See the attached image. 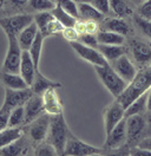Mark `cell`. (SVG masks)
I'll return each mask as SVG.
<instances>
[{
	"label": "cell",
	"instance_id": "obj_3",
	"mask_svg": "<svg viewBox=\"0 0 151 156\" xmlns=\"http://www.w3.org/2000/svg\"><path fill=\"white\" fill-rule=\"evenodd\" d=\"M93 68L97 76L99 78V80L102 82V84L104 87L107 89V91L112 95L113 97H119L124 92V90L126 89L129 83H126L116 72V70L112 68V65L110 63H107L104 66L97 65V66H93Z\"/></svg>",
	"mask_w": 151,
	"mask_h": 156
},
{
	"label": "cell",
	"instance_id": "obj_4",
	"mask_svg": "<svg viewBox=\"0 0 151 156\" xmlns=\"http://www.w3.org/2000/svg\"><path fill=\"white\" fill-rule=\"evenodd\" d=\"M9 48L2 63V72L20 73V64L23 58V49L20 48L17 37H7Z\"/></svg>",
	"mask_w": 151,
	"mask_h": 156
},
{
	"label": "cell",
	"instance_id": "obj_21",
	"mask_svg": "<svg viewBox=\"0 0 151 156\" xmlns=\"http://www.w3.org/2000/svg\"><path fill=\"white\" fill-rule=\"evenodd\" d=\"M25 130L20 127H7L0 133V147H6L23 138Z\"/></svg>",
	"mask_w": 151,
	"mask_h": 156
},
{
	"label": "cell",
	"instance_id": "obj_45",
	"mask_svg": "<svg viewBox=\"0 0 151 156\" xmlns=\"http://www.w3.org/2000/svg\"><path fill=\"white\" fill-rule=\"evenodd\" d=\"M138 147H141V148H145V149H149V150H151V138H145V140H143L141 143L138 144Z\"/></svg>",
	"mask_w": 151,
	"mask_h": 156
},
{
	"label": "cell",
	"instance_id": "obj_22",
	"mask_svg": "<svg viewBox=\"0 0 151 156\" xmlns=\"http://www.w3.org/2000/svg\"><path fill=\"white\" fill-rule=\"evenodd\" d=\"M78 11L79 17L84 20H93V21H100L104 19V14L98 11L91 2H80L78 4Z\"/></svg>",
	"mask_w": 151,
	"mask_h": 156
},
{
	"label": "cell",
	"instance_id": "obj_39",
	"mask_svg": "<svg viewBox=\"0 0 151 156\" xmlns=\"http://www.w3.org/2000/svg\"><path fill=\"white\" fill-rule=\"evenodd\" d=\"M94 7L98 11H100L103 14L109 13L111 10V6H110V0H91L90 1Z\"/></svg>",
	"mask_w": 151,
	"mask_h": 156
},
{
	"label": "cell",
	"instance_id": "obj_19",
	"mask_svg": "<svg viewBox=\"0 0 151 156\" xmlns=\"http://www.w3.org/2000/svg\"><path fill=\"white\" fill-rule=\"evenodd\" d=\"M38 32H39V27H38L37 24L33 21L32 24H30L27 27H25L19 33L17 39H18L19 45L23 49V51H28L31 49L34 39L37 37Z\"/></svg>",
	"mask_w": 151,
	"mask_h": 156
},
{
	"label": "cell",
	"instance_id": "obj_12",
	"mask_svg": "<svg viewBox=\"0 0 151 156\" xmlns=\"http://www.w3.org/2000/svg\"><path fill=\"white\" fill-rule=\"evenodd\" d=\"M25 126L32 123L34 119L40 117L43 114H45V105L43 95L33 94V96L25 103Z\"/></svg>",
	"mask_w": 151,
	"mask_h": 156
},
{
	"label": "cell",
	"instance_id": "obj_5",
	"mask_svg": "<svg viewBox=\"0 0 151 156\" xmlns=\"http://www.w3.org/2000/svg\"><path fill=\"white\" fill-rule=\"evenodd\" d=\"M34 21V17L30 14H16L1 18V29L6 37H18L19 33Z\"/></svg>",
	"mask_w": 151,
	"mask_h": 156
},
{
	"label": "cell",
	"instance_id": "obj_20",
	"mask_svg": "<svg viewBox=\"0 0 151 156\" xmlns=\"http://www.w3.org/2000/svg\"><path fill=\"white\" fill-rule=\"evenodd\" d=\"M2 85L12 90H23V89L31 88L20 73H11V72H2L1 75Z\"/></svg>",
	"mask_w": 151,
	"mask_h": 156
},
{
	"label": "cell",
	"instance_id": "obj_7",
	"mask_svg": "<svg viewBox=\"0 0 151 156\" xmlns=\"http://www.w3.org/2000/svg\"><path fill=\"white\" fill-rule=\"evenodd\" d=\"M71 48L73 49L76 53L82 59H84L85 62L90 63L91 65L93 66H104L106 65L109 62L105 59L103 55L99 52V50L97 48H91V46H87L83 43H80L79 40H76V41H71L70 43Z\"/></svg>",
	"mask_w": 151,
	"mask_h": 156
},
{
	"label": "cell",
	"instance_id": "obj_6",
	"mask_svg": "<svg viewBox=\"0 0 151 156\" xmlns=\"http://www.w3.org/2000/svg\"><path fill=\"white\" fill-rule=\"evenodd\" d=\"M100 154H103V150L100 148L85 143L78 137H76L73 134H71L68 137L64 153V155L67 156H93Z\"/></svg>",
	"mask_w": 151,
	"mask_h": 156
},
{
	"label": "cell",
	"instance_id": "obj_35",
	"mask_svg": "<svg viewBox=\"0 0 151 156\" xmlns=\"http://www.w3.org/2000/svg\"><path fill=\"white\" fill-rule=\"evenodd\" d=\"M57 5L63 7L66 12L72 14L73 17H79V11H78V4L73 0H57Z\"/></svg>",
	"mask_w": 151,
	"mask_h": 156
},
{
	"label": "cell",
	"instance_id": "obj_44",
	"mask_svg": "<svg viewBox=\"0 0 151 156\" xmlns=\"http://www.w3.org/2000/svg\"><path fill=\"white\" fill-rule=\"evenodd\" d=\"M73 27L77 30V32L79 33V36L83 34V33H86V21H78L77 20V23H76V25Z\"/></svg>",
	"mask_w": 151,
	"mask_h": 156
},
{
	"label": "cell",
	"instance_id": "obj_26",
	"mask_svg": "<svg viewBox=\"0 0 151 156\" xmlns=\"http://www.w3.org/2000/svg\"><path fill=\"white\" fill-rule=\"evenodd\" d=\"M105 30L119 33L122 36H126L130 32V26L122 18H111L105 21Z\"/></svg>",
	"mask_w": 151,
	"mask_h": 156
},
{
	"label": "cell",
	"instance_id": "obj_27",
	"mask_svg": "<svg viewBox=\"0 0 151 156\" xmlns=\"http://www.w3.org/2000/svg\"><path fill=\"white\" fill-rule=\"evenodd\" d=\"M52 13L64 27H73L77 23V18L73 17L72 14H70L68 12H66L63 7H60L59 5H57L56 7L52 10Z\"/></svg>",
	"mask_w": 151,
	"mask_h": 156
},
{
	"label": "cell",
	"instance_id": "obj_49",
	"mask_svg": "<svg viewBox=\"0 0 151 156\" xmlns=\"http://www.w3.org/2000/svg\"><path fill=\"white\" fill-rule=\"evenodd\" d=\"M146 121H148V123L151 126V111H149V115H148V119Z\"/></svg>",
	"mask_w": 151,
	"mask_h": 156
},
{
	"label": "cell",
	"instance_id": "obj_33",
	"mask_svg": "<svg viewBox=\"0 0 151 156\" xmlns=\"http://www.w3.org/2000/svg\"><path fill=\"white\" fill-rule=\"evenodd\" d=\"M110 6L113 13L118 17H126L132 14V10L124 0H110Z\"/></svg>",
	"mask_w": 151,
	"mask_h": 156
},
{
	"label": "cell",
	"instance_id": "obj_40",
	"mask_svg": "<svg viewBox=\"0 0 151 156\" xmlns=\"http://www.w3.org/2000/svg\"><path fill=\"white\" fill-rule=\"evenodd\" d=\"M61 34L70 43L71 41H76V40H79V33L77 32V30L75 27H65V29L63 30Z\"/></svg>",
	"mask_w": 151,
	"mask_h": 156
},
{
	"label": "cell",
	"instance_id": "obj_2",
	"mask_svg": "<svg viewBox=\"0 0 151 156\" xmlns=\"http://www.w3.org/2000/svg\"><path fill=\"white\" fill-rule=\"evenodd\" d=\"M71 134L72 133L70 131V129L66 124L64 114L56 115V116H52L48 134L45 141H47L48 143H51L56 148L58 155H64L66 143Z\"/></svg>",
	"mask_w": 151,
	"mask_h": 156
},
{
	"label": "cell",
	"instance_id": "obj_15",
	"mask_svg": "<svg viewBox=\"0 0 151 156\" xmlns=\"http://www.w3.org/2000/svg\"><path fill=\"white\" fill-rule=\"evenodd\" d=\"M45 111L51 116L63 114V104L57 94V89H50L43 94Z\"/></svg>",
	"mask_w": 151,
	"mask_h": 156
},
{
	"label": "cell",
	"instance_id": "obj_43",
	"mask_svg": "<svg viewBox=\"0 0 151 156\" xmlns=\"http://www.w3.org/2000/svg\"><path fill=\"white\" fill-rule=\"evenodd\" d=\"M86 21V33H92V34H97L98 31V24L97 21L93 20H85Z\"/></svg>",
	"mask_w": 151,
	"mask_h": 156
},
{
	"label": "cell",
	"instance_id": "obj_31",
	"mask_svg": "<svg viewBox=\"0 0 151 156\" xmlns=\"http://www.w3.org/2000/svg\"><path fill=\"white\" fill-rule=\"evenodd\" d=\"M54 16L52 13V11H45V12H37V14L34 16V23L38 25L39 31L44 32L45 29L48 26V24L54 20Z\"/></svg>",
	"mask_w": 151,
	"mask_h": 156
},
{
	"label": "cell",
	"instance_id": "obj_42",
	"mask_svg": "<svg viewBox=\"0 0 151 156\" xmlns=\"http://www.w3.org/2000/svg\"><path fill=\"white\" fill-rule=\"evenodd\" d=\"M130 155L132 156H151V150L145 149V148H141V147H136L132 148L130 151Z\"/></svg>",
	"mask_w": 151,
	"mask_h": 156
},
{
	"label": "cell",
	"instance_id": "obj_32",
	"mask_svg": "<svg viewBox=\"0 0 151 156\" xmlns=\"http://www.w3.org/2000/svg\"><path fill=\"white\" fill-rule=\"evenodd\" d=\"M28 6L36 12L52 11L57 6V1L53 0H28Z\"/></svg>",
	"mask_w": 151,
	"mask_h": 156
},
{
	"label": "cell",
	"instance_id": "obj_48",
	"mask_svg": "<svg viewBox=\"0 0 151 156\" xmlns=\"http://www.w3.org/2000/svg\"><path fill=\"white\" fill-rule=\"evenodd\" d=\"M73 1H76L77 4H80V2H90L91 0H73Z\"/></svg>",
	"mask_w": 151,
	"mask_h": 156
},
{
	"label": "cell",
	"instance_id": "obj_36",
	"mask_svg": "<svg viewBox=\"0 0 151 156\" xmlns=\"http://www.w3.org/2000/svg\"><path fill=\"white\" fill-rule=\"evenodd\" d=\"M135 23L138 26V29L142 31V33H144L149 39H151V20L145 19L141 16L135 18Z\"/></svg>",
	"mask_w": 151,
	"mask_h": 156
},
{
	"label": "cell",
	"instance_id": "obj_23",
	"mask_svg": "<svg viewBox=\"0 0 151 156\" xmlns=\"http://www.w3.org/2000/svg\"><path fill=\"white\" fill-rule=\"evenodd\" d=\"M97 49L99 50V52L103 55L109 63L114 62L116 59L122 57L123 55H125V52H126V50L123 45H104V44H99L97 46Z\"/></svg>",
	"mask_w": 151,
	"mask_h": 156
},
{
	"label": "cell",
	"instance_id": "obj_11",
	"mask_svg": "<svg viewBox=\"0 0 151 156\" xmlns=\"http://www.w3.org/2000/svg\"><path fill=\"white\" fill-rule=\"evenodd\" d=\"M126 140H128L126 118H123L122 121L106 135V141L104 143L103 148L107 149V150L118 149L126 142Z\"/></svg>",
	"mask_w": 151,
	"mask_h": 156
},
{
	"label": "cell",
	"instance_id": "obj_24",
	"mask_svg": "<svg viewBox=\"0 0 151 156\" xmlns=\"http://www.w3.org/2000/svg\"><path fill=\"white\" fill-rule=\"evenodd\" d=\"M144 111H148V92L136 98L129 107L125 109V117L132 115H142Z\"/></svg>",
	"mask_w": 151,
	"mask_h": 156
},
{
	"label": "cell",
	"instance_id": "obj_18",
	"mask_svg": "<svg viewBox=\"0 0 151 156\" xmlns=\"http://www.w3.org/2000/svg\"><path fill=\"white\" fill-rule=\"evenodd\" d=\"M60 87H61V83L51 80L50 78L45 77V76L38 70L37 73H36L34 82H33L31 89L33 90L34 94H37V95H43L45 91L50 90V89H59Z\"/></svg>",
	"mask_w": 151,
	"mask_h": 156
},
{
	"label": "cell",
	"instance_id": "obj_14",
	"mask_svg": "<svg viewBox=\"0 0 151 156\" xmlns=\"http://www.w3.org/2000/svg\"><path fill=\"white\" fill-rule=\"evenodd\" d=\"M132 57L139 65H145L151 62V46L141 40L133 39L130 41Z\"/></svg>",
	"mask_w": 151,
	"mask_h": 156
},
{
	"label": "cell",
	"instance_id": "obj_13",
	"mask_svg": "<svg viewBox=\"0 0 151 156\" xmlns=\"http://www.w3.org/2000/svg\"><path fill=\"white\" fill-rule=\"evenodd\" d=\"M112 65V68L116 70V72L121 76V77L126 82L130 83L133 78L137 75V69L135 66V64L131 62V59L129 58L126 55H123L122 57L116 59L114 62L110 63Z\"/></svg>",
	"mask_w": 151,
	"mask_h": 156
},
{
	"label": "cell",
	"instance_id": "obj_38",
	"mask_svg": "<svg viewBox=\"0 0 151 156\" xmlns=\"http://www.w3.org/2000/svg\"><path fill=\"white\" fill-rule=\"evenodd\" d=\"M79 41L83 43L87 46L91 48H97L99 45L98 39H97V34H92V33H83L79 36Z\"/></svg>",
	"mask_w": 151,
	"mask_h": 156
},
{
	"label": "cell",
	"instance_id": "obj_16",
	"mask_svg": "<svg viewBox=\"0 0 151 156\" xmlns=\"http://www.w3.org/2000/svg\"><path fill=\"white\" fill-rule=\"evenodd\" d=\"M126 118V129H128V140L133 141L142 135L145 129L146 121L142 115H132Z\"/></svg>",
	"mask_w": 151,
	"mask_h": 156
},
{
	"label": "cell",
	"instance_id": "obj_8",
	"mask_svg": "<svg viewBox=\"0 0 151 156\" xmlns=\"http://www.w3.org/2000/svg\"><path fill=\"white\" fill-rule=\"evenodd\" d=\"M33 90L31 88L23 89V90H12L5 88V99L0 110L12 111L13 109L20 105H25L30 98L33 96Z\"/></svg>",
	"mask_w": 151,
	"mask_h": 156
},
{
	"label": "cell",
	"instance_id": "obj_25",
	"mask_svg": "<svg viewBox=\"0 0 151 156\" xmlns=\"http://www.w3.org/2000/svg\"><path fill=\"white\" fill-rule=\"evenodd\" d=\"M97 39L99 44H104V45H123L124 44V36L116 33L112 31H99L97 33Z\"/></svg>",
	"mask_w": 151,
	"mask_h": 156
},
{
	"label": "cell",
	"instance_id": "obj_28",
	"mask_svg": "<svg viewBox=\"0 0 151 156\" xmlns=\"http://www.w3.org/2000/svg\"><path fill=\"white\" fill-rule=\"evenodd\" d=\"M46 37L39 31L33 44H32V46H31V49L28 50L37 70H39V63H40V57H41V52H43V44H44V39Z\"/></svg>",
	"mask_w": 151,
	"mask_h": 156
},
{
	"label": "cell",
	"instance_id": "obj_1",
	"mask_svg": "<svg viewBox=\"0 0 151 156\" xmlns=\"http://www.w3.org/2000/svg\"><path fill=\"white\" fill-rule=\"evenodd\" d=\"M151 89V65L142 69L137 72L136 77L128 84L126 89L124 90L122 95L116 99L126 109L132 102L138 98L141 95L148 92Z\"/></svg>",
	"mask_w": 151,
	"mask_h": 156
},
{
	"label": "cell",
	"instance_id": "obj_30",
	"mask_svg": "<svg viewBox=\"0 0 151 156\" xmlns=\"http://www.w3.org/2000/svg\"><path fill=\"white\" fill-rule=\"evenodd\" d=\"M24 124H25V108L24 105H20L11 111L9 127H21Z\"/></svg>",
	"mask_w": 151,
	"mask_h": 156
},
{
	"label": "cell",
	"instance_id": "obj_51",
	"mask_svg": "<svg viewBox=\"0 0 151 156\" xmlns=\"http://www.w3.org/2000/svg\"><path fill=\"white\" fill-rule=\"evenodd\" d=\"M53 1H57V0H53Z\"/></svg>",
	"mask_w": 151,
	"mask_h": 156
},
{
	"label": "cell",
	"instance_id": "obj_41",
	"mask_svg": "<svg viewBox=\"0 0 151 156\" xmlns=\"http://www.w3.org/2000/svg\"><path fill=\"white\" fill-rule=\"evenodd\" d=\"M139 16L145 19L151 20V0H144L139 7Z\"/></svg>",
	"mask_w": 151,
	"mask_h": 156
},
{
	"label": "cell",
	"instance_id": "obj_29",
	"mask_svg": "<svg viewBox=\"0 0 151 156\" xmlns=\"http://www.w3.org/2000/svg\"><path fill=\"white\" fill-rule=\"evenodd\" d=\"M21 140V138H20ZM18 140V141H16V142H13V143H11L9 146L6 147H2L1 148V151H0V154L2 156H18V155H25L26 154V147L25 144Z\"/></svg>",
	"mask_w": 151,
	"mask_h": 156
},
{
	"label": "cell",
	"instance_id": "obj_47",
	"mask_svg": "<svg viewBox=\"0 0 151 156\" xmlns=\"http://www.w3.org/2000/svg\"><path fill=\"white\" fill-rule=\"evenodd\" d=\"M148 111H151V89L148 91Z\"/></svg>",
	"mask_w": 151,
	"mask_h": 156
},
{
	"label": "cell",
	"instance_id": "obj_17",
	"mask_svg": "<svg viewBox=\"0 0 151 156\" xmlns=\"http://www.w3.org/2000/svg\"><path fill=\"white\" fill-rule=\"evenodd\" d=\"M37 68L34 65V62L31 57L30 51H24L23 52V58H21V64H20V75L25 78L30 87H32L36 73H37Z\"/></svg>",
	"mask_w": 151,
	"mask_h": 156
},
{
	"label": "cell",
	"instance_id": "obj_50",
	"mask_svg": "<svg viewBox=\"0 0 151 156\" xmlns=\"http://www.w3.org/2000/svg\"><path fill=\"white\" fill-rule=\"evenodd\" d=\"M7 1H9V0H1V5H5Z\"/></svg>",
	"mask_w": 151,
	"mask_h": 156
},
{
	"label": "cell",
	"instance_id": "obj_34",
	"mask_svg": "<svg viewBox=\"0 0 151 156\" xmlns=\"http://www.w3.org/2000/svg\"><path fill=\"white\" fill-rule=\"evenodd\" d=\"M34 155L37 156H56L58 155L56 148L52 146L51 143H48L47 141L45 142H40L36 149H34Z\"/></svg>",
	"mask_w": 151,
	"mask_h": 156
},
{
	"label": "cell",
	"instance_id": "obj_46",
	"mask_svg": "<svg viewBox=\"0 0 151 156\" xmlns=\"http://www.w3.org/2000/svg\"><path fill=\"white\" fill-rule=\"evenodd\" d=\"M11 2L16 6H24L25 4H28V0H11Z\"/></svg>",
	"mask_w": 151,
	"mask_h": 156
},
{
	"label": "cell",
	"instance_id": "obj_10",
	"mask_svg": "<svg viewBox=\"0 0 151 156\" xmlns=\"http://www.w3.org/2000/svg\"><path fill=\"white\" fill-rule=\"evenodd\" d=\"M104 127L106 135L116 127L123 118H125V108L116 99L104 109Z\"/></svg>",
	"mask_w": 151,
	"mask_h": 156
},
{
	"label": "cell",
	"instance_id": "obj_37",
	"mask_svg": "<svg viewBox=\"0 0 151 156\" xmlns=\"http://www.w3.org/2000/svg\"><path fill=\"white\" fill-rule=\"evenodd\" d=\"M64 29H65V27H64L58 20L54 19L48 24V26L45 29V31L41 32V33H43L45 37H48V36H53V34H57V33H61Z\"/></svg>",
	"mask_w": 151,
	"mask_h": 156
},
{
	"label": "cell",
	"instance_id": "obj_9",
	"mask_svg": "<svg viewBox=\"0 0 151 156\" xmlns=\"http://www.w3.org/2000/svg\"><path fill=\"white\" fill-rule=\"evenodd\" d=\"M51 119H52V116L48 115L47 112H45L40 117H38L37 119H34L32 123L27 124L28 136L31 137V140L33 142L40 143L44 140H46L47 134H48V129H50V124H51Z\"/></svg>",
	"mask_w": 151,
	"mask_h": 156
}]
</instances>
